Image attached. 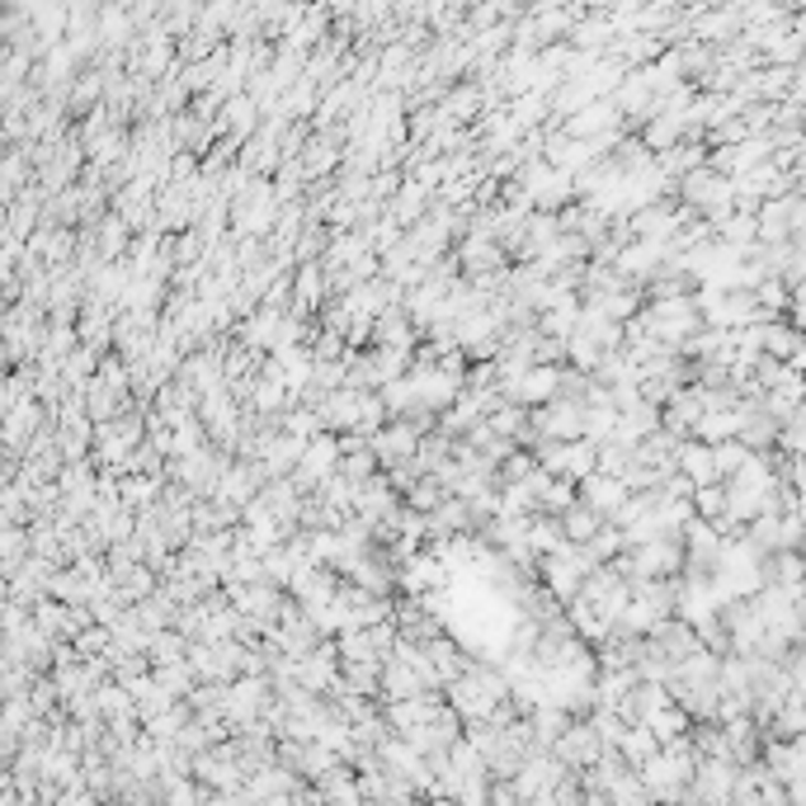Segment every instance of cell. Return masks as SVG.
I'll return each mask as SVG.
<instances>
[{"instance_id": "cell-9", "label": "cell", "mask_w": 806, "mask_h": 806, "mask_svg": "<svg viewBox=\"0 0 806 806\" xmlns=\"http://www.w3.org/2000/svg\"><path fill=\"white\" fill-rule=\"evenodd\" d=\"M151 651H156V665H171V661H184V636L179 632H171V636H156V642H151Z\"/></svg>"}, {"instance_id": "cell-3", "label": "cell", "mask_w": 806, "mask_h": 806, "mask_svg": "<svg viewBox=\"0 0 806 806\" xmlns=\"http://www.w3.org/2000/svg\"><path fill=\"white\" fill-rule=\"evenodd\" d=\"M288 283H293V312L297 316H307L312 307L326 302V264L322 260H302L297 279H288Z\"/></svg>"}, {"instance_id": "cell-2", "label": "cell", "mask_w": 806, "mask_h": 806, "mask_svg": "<svg viewBox=\"0 0 806 806\" xmlns=\"http://www.w3.org/2000/svg\"><path fill=\"white\" fill-rule=\"evenodd\" d=\"M580 500H585V505H590L599 519H613L618 505L628 500V486H623V477L590 472V477H580Z\"/></svg>"}, {"instance_id": "cell-8", "label": "cell", "mask_w": 806, "mask_h": 806, "mask_svg": "<svg viewBox=\"0 0 806 806\" xmlns=\"http://www.w3.org/2000/svg\"><path fill=\"white\" fill-rule=\"evenodd\" d=\"M330 161H335V146H330L326 138L312 142V146H307V161H302V175H326Z\"/></svg>"}, {"instance_id": "cell-1", "label": "cell", "mask_w": 806, "mask_h": 806, "mask_svg": "<svg viewBox=\"0 0 806 806\" xmlns=\"http://www.w3.org/2000/svg\"><path fill=\"white\" fill-rule=\"evenodd\" d=\"M552 754L570 769V774H580V769H590L599 754H603V745H599V736H595V727L590 721H566L562 727V736L552 741Z\"/></svg>"}, {"instance_id": "cell-7", "label": "cell", "mask_w": 806, "mask_h": 806, "mask_svg": "<svg viewBox=\"0 0 806 806\" xmlns=\"http://www.w3.org/2000/svg\"><path fill=\"white\" fill-rule=\"evenodd\" d=\"M570 500H576V481H566V477L557 481V477H552L547 491H543V500H537V510H543V514H562Z\"/></svg>"}, {"instance_id": "cell-6", "label": "cell", "mask_w": 806, "mask_h": 806, "mask_svg": "<svg viewBox=\"0 0 806 806\" xmlns=\"http://www.w3.org/2000/svg\"><path fill=\"white\" fill-rule=\"evenodd\" d=\"M656 750H661V741L651 736V727H628V731H623V741H618V754H623V760H628L632 769H636V764H646Z\"/></svg>"}, {"instance_id": "cell-4", "label": "cell", "mask_w": 806, "mask_h": 806, "mask_svg": "<svg viewBox=\"0 0 806 806\" xmlns=\"http://www.w3.org/2000/svg\"><path fill=\"white\" fill-rule=\"evenodd\" d=\"M736 429H741V406H731V411H702L694 420V439H702V444L736 439Z\"/></svg>"}, {"instance_id": "cell-5", "label": "cell", "mask_w": 806, "mask_h": 806, "mask_svg": "<svg viewBox=\"0 0 806 806\" xmlns=\"http://www.w3.org/2000/svg\"><path fill=\"white\" fill-rule=\"evenodd\" d=\"M557 524H562V533H566V543H585V537H590V533L603 524V519L576 495V500H570V505L557 514Z\"/></svg>"}, {"instance_id": "cell-10", "label": "cell", "mask_w": 806, "mask_h": 806, "mask_svg": "<svg viewBox=\"0 0 806 806\" xmlns=\"http://www.w3.org/2000/svg\"><path fill=\"white\" fill-rule=\"evenodd\" d=\"M198 255V237H184V246H179V260H194Z\"/></svg>"}]
</instances>
